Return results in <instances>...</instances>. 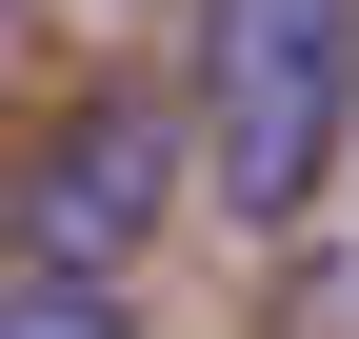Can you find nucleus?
Returning <instances> with one entry per match:
<instances>
[{"label": "nucleus", "instance_id": "f257e3e1", "mask_svg": "<svg viewBox=\"0 0 359 339\" xmlns=\"http://www.w3.org/2000/svg\"><path fill=\"white\" fill-rule=\"evenodd\" d=\"M339 120H359V0H200V120L180 140L219 160L240 240H280L339 180Z\"/></svg>", "mask_w": 359, "mask_h": 339}, {"label": "nucleus", "instance_id": "f03ea898", "mask_svg": "<svg viewBox=\"0 0 359 339\" xmlns=\"http://www.w3.org/2000/svg\"><path fill=\"white\" fill-rule=\"evenodd\" d=\"M160 200H180V100H80L60 140L20 160V240H40V279H120L160 240Z\"/></svg>", "mask_w": 359, "mask_h": 339}, {"label": "nucleus", "instance_id": "7ed1b4c3", "mask_svg": "<svg viewBox=\"0 0 359 339\" xmlns=\"http://www.w3.org/2000/svg\"><path fill=\"white\" fill-rule=\"evenodd\" d=\"M0 339H120V279H40L20 260V279H0Z\"/></svg>", "mask_w": 359, "mask_h": 339}, {"label": "nucleus", "instance_id": "20e7f679", "mask_svg": "<svg viewBox=\"0 0 359 339\" xmlns=\"http://www.w3.org/2000/svg\"><path fill=\"white\" fill-rule=\"evenodd\" d=\"M0 40H20V0H0Z\"/></svg>", "mask_w": 359, "mask_h": 339}]
</instances>
